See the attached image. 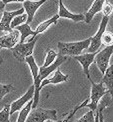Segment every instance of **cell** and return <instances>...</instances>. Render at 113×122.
I'll return each mask as SVG.
<instances>
[{
    "mask_svg": "<svg viewBox=\"0 0 113 122\" xmlns=\"http://www.w3.org/2000/svg\"><path fill=\"white\" fill-rule=\"evenodd\" d=\"M104 1H105V0H94V2L92 3L91 7L89 8V10L84 15V17H85L84 18V21L87 24H89L92 21V19H93L94 15L96 13H98V12L101 11L102 6H103V4H104Z\"/></svg>",
    "mask_w": 113,
    "mask_h": 122,
    "instance_id": "17",
    "label": "cell"
},
{
    "mask_svg": "<svg viewBox=\"0 0 113 122\" xmlns=\"http://www.w3.org/2000/svg\"><path fill=\"white\" fill-rule=\"evenodd\" d=\"M58 56V53H56L54 50L52 49H49L47 50V54H46V58H45V61H44V64L41 66L42 68H45V67H47V66H49L50 64H52L55 59L57 58Z\"/></svg>",
    "mask_w": 113,
    "mask_h": 122,
    "instance_id": "21",
    "label": "cell"
},
{
    "mask_svg": "<svg viewBox=\"0 0 113 122\" xmlns=\"http://www.w3.org/2000/svg\"><path fill=\"white\" fill-rule=\"evenodd\" d=\"M58 19H59V16H58V14H56V15H54L53 17H51L50 19L46 20V21H44L42 23H40L38 26H37V28L34 30V35H38L40 33L44 32L51 24H56V23H57V20Z\"/></svg>",
    "mask_w": 113,
    "mask_h": 122,
    "instance_id": "19",
    "label": "cell"
},
{
    "mask_svg": "<svg viewBox=\"0 0 113 122\" xmlns=\"http://www.w3.org/2000/svg\"><path fill=\"white\" fill-rule=\"evenodd\" d=\"M57 111L54 109L34 108L31 109L25 122H44L46 120H55Z\"/></svg>",
    "mask_w": 113,
    "mask_h": 122,
    "instance_id": "5",
    "label": "cell"
},
{
    "mask_svg": "<svg viewBox=\"0 0 113 122\" xmlns=\"http://www.w3.org/2000/svg\"><path fill=\"white\" fill-rule=\"evenodd\" d=\"M90 83H91V93L88 98V102L85 104L84 107H88L90 108L91 111L95 112L99 100L102 98V96L105 93H108V92H107L106 87L101 81L100 83H94L93 80H90Z\"/></svg>",
    "mask_w": 113,
    "mask_h": 122,
    "instance_id": "3",
    "label": "cell"
},
{
    "mask_svg": "<svg viewBox=\"0 0 113 122\" xmlns=\"http://www.w3.org/2000/svg\"><path fill=\"white\" fill-rule=\"evenodd\" d=\"M0 33H1V31H0Z\"/></svg>",
    "mask_w": 113,
    "mask_h": 122,
    "instance_id": "34",
    "label": "cell"
},
{
    "mask_svg": "<svg viewBox=\"0 0 113 122\" xmlns=\"http://www.w3.org/2000/svg\"><path fill=\"white\" fill-rule=\"evenodd\" d=\"M59 2V11H58V16L59 18H68L71 19L74 22H79V21H84V14H74L71 13L69 10L64 6L62 0H58Z\"/></svg>",
    "mask_w": 113,
    "mask_h": 122,
    "instance_id": "14",
    "label": "cell"
},
{
    "mask_svg": "<svg viewBox=\"0 0 113 122\" xmlns=\"http://www.w3.org/2000/svg\"><path fill=\"white\" fill-rule=\"evenodd\" d=\"M33 96H34V85H32L23 96H21L17 100L13 101L10 104V115L14 114L16 111H19L20 109H22L30 100L33 99Z\"/></svg>",
    "mask_w": 113,
    "mask_h": 122,
    "instance_id": "8",
    "label": "cell"
},
{
    "mask_svg": "<svg viewBox=\"0 0 113 122\" xmlns=\"http://www.w3.org/2000/svg\"><path fill=\"white\" fill-rule=\"evenodd\" d=\"M94 122H99V116H98V112L95 111V116H94Z\"/></svg>",
    "mask_w": 113,
    "mask_h": 122,
    "instance_id": "31",
    "label": "cell"
},
{
    "mask_svg": "<svg viewBox=\"0 0 113 122\" xmlns=\"http://www.w3.org/2000/svg\"><path fill=\"white\" fill-rule=\"evenodd\" d=\"M101 43H103L106 46H110L113 45V33L111 31H105L102 34V38H101Z\"/></svg>",
    "mask_w": 113,
    "mask_h": 122,
    "instance_id": "23",
    "label": "cell"
},
{
    "mask_svg": "<svg viewBox=\"0 0 113 122\" xmlns=\"http://www.w3.org/2000/svg\"><path fill=\"white\" fill-rule=\"evenodd\" d=\"M26 20H27L26 13H22L20 15H17V16H15L12 19L11 23H10V27H11V29H14L15 27H17V26H19V25L25 23L26 22Z\"/></svg>",
    "mask_w": 113,
    "mask_h": 122,
    "instance_id": "22",
    "label": "cell"
},
{
    "mask_svg": "<svg viewBox=\"0 0 113 122\" xmlns=\"http://www.w3.org/2000/svg\"><path fill=\"white\" fill-rule=\"evenodd\" d=\"M38 40V35L36 36H32L31 39H29L27 42L23 43H17L15 46L12 48V53L13 56L16 58L20 62H23L27 56H30L33 53L34 46Z\"/></svg>",
    "mask_w": 113,
    "mask_h": 122,
    "instance_id": "2",
    "label": "cell"
},
{
    "mask_svg": "<svg viewBox=\"0 0 113 122\" xmlns=\"http://www.w3.org/2000/svg\"><path fill=\"white\" fill-rule=\"evenodd\" d=\"M112 53H113V45H110V46H106L101 51L97 52L95 55L94 62L96 63L97 67H98L102 74H104L105 70L109 66V60Z\"/></svg>",
    "mask_w": 113,
    "mask_h": 122,
    "instance_id": "6",
    "label": "cell"
},
{
    "mask_svg": "<svg viewBox=\"0 0 113 122\" xmlns=\"http://www.w3.org/2000/svg\"><path fill=\"white\" fill-rule=\"evenodd\" d=\"M10 116V104H6L0 111V122H12L9 120Z\"/></svg>",
    "mask_w": 113,
    "mask_h": 122,
    "instance_id": "24",
    "label": "cell"
},
{
    "mask_svg": "<svg viewBox=\"0 0 113 122\" xmlns=\"http://www.w3.org/2000/svg\"><path fill=\"white\" fill-rule=\"evenodd\" d=\"M0 1H2L4 4H7V3H11V2H24L26 1V0H0Z\"/></svg>",
    "mask_w": 113,
    "mask_h": 122,
    "instance_id": "29",
    "label": "cell"
},
{
    "mask_svg": "<svg viewBox=\"0 0 113 122\" xmlns=\"http://www.w3.org/2000/svg\"><path fill=\"white\" fill-rule=\"evenodd\" d=\"M103 75L104 76L102 78L101 82L104 84L107 89V92L111 95V98L113 100V64L107 67Z\"/></svg>",
    "mask_w": 113,
    "mask_h": 122,
    "instance_id": "16",
    "label": "cell"
},
{
    "mask_svg": "<svg viewBox=\"0 0 113 122\" xmlns=\"http://www.w3.org/2000/svg\"><path fill=\"white\" fill-rule=\"evenodd\" d=\"M22 13H24V8L15 10V11H11V12L4 11L2 17L0 18V31L1 32H7V33L11 32L13 29H11V27H10V23H11L12 19L15 16L20 15Z\"/></svg>",
    "mask_w": 113,
    "mask_h": 122,
    "instance_id": "9",
    "label": "cell"
},
{
    "mask_svg": "<svg viewBox=\"0 0 113 122\" xmlns=\"http://www.w3.org/2000/svg\"><path fill=\"white\" fill-rule=\"evenodd\" d=\"M105 1H107V0H105Z\"/></svg>",
    "mask_w": 113,
    "mask_h": 122,
    "instance_id": "33",
    "label": "cell"
},
{
    "mask_svg": "<svg viewBox=\"0 0 113 122\" xmlns=\"http://www.w3.org/2000/svg\"><path fill=\"white\" fill-rule=\"evenodd\" d=\"M46 1L48 0H38V1H31V0H26V1L23 2V8L24 11H26V15H27V20L25 23L30 24L32 22V20L34 18L35 12L37 11V9L43 5Z\"/></svg>",
    "mask_w": 113,
    "mask_h": 122,
    "instance_id": "12",
    "label": "cell"
},
{
    "mask_svg": "<svg viewBox=\"0 0 113 122\" xmlns=\"http://www.w3.org/2000/svg\"><path fill=\"white\" fill-rule=\"evenodd\" d=\"M14 89H15L14 86L11 84H1L0 83V100H1L6 94L13 91Z\"/></svg>",
    "mask_w": 113,
    "mask_h": 122,
    "instance_id": "25",
    "label": "cell"
},
{
    "mask_svg": "<svg viewBox=\"0 0 113 122\" xmlns=\"http://www.w3.org/2000/svg\"><path fill=\"white\" fill-rule=\"evenodd\" d=\"M108 22H109V17H107V16H103V17H102V20H101V23H100V26H99L98 31L96 32V34L94 35V36L91 37L90 45H89V47H88L89 53L97 52V51H98V49L101 46L102 34H103V32L106 30V26H107V24H108Z\"/></svg>",
    "mask_w": 113,
    "mask_h": 122,
    "instance_id": "7",
    "label": "cell"
},
{
    "mask_svg": "<svg viewBox=\"0 0 113 122\" xmlns=\"http://www.w3.org/2000/svg\"><path fill=\"white\" fill-rule=\"evenodd\" d=\"M5 5H6V4H4L2 1H0V12H2L3 10H4V8H5Z\"/></svg>",
    "mask_w": 113,
    "mask_h": 122,
    "instance_id": "30",
    "label": "cell"
},
{
    "mask_svg": "<svg viewBox=\"0 0 113 122\" xmlns=\"http://www.w3.org/2000/svg\"><path fill=\"white\" fill-rule=\"evenodd\" d=\"M32 102H33V99L30 100L29 102H28L26 105H25L22 109L19 110L20 112H19L18 119H17L16 122H25V120H26L29 112H30V111H31V109H32Z\"/></svg>",
    "mask_w": 113,
    "mask_h": 122,
    "instance_id": "20",
    "label": "cell"
},
{
    "mask_svg": "<svg viewBox=\"0 0 113 122\" xmlns=\"http://www.w3.org/2000/svg\"><path fill=\"white\" fill-rule=\"evenodd\" d=\"M67 59H68L67 56H60V55H58V56H57V59H56L52 64H50L49 66H47V67H45V68L39 67V71H38V77H39V80H40V81H42V80L46 79L51 73L54 72V70L57 69L59 66L62 64L63 62H65V61L67 60Z\"/></svg>",
    "mask_w": 113,
    "mask_h": 122,
    "instance_id": "11",
    "label": "cell"
},
{
    "mask_svg": "<svg viewBox=\"0 0 113 122\" xmlns=\"http://www.w3.org/2000/svg\"><path fill=\"white\" fill-rule=\"evenodd\" d=\"M25 62H26L28 65H29V68H30V71L32 73V76H33V81H34V96H33V102H32V109L36 108L37 105H38V102H39V93H40V83L41 81L39 80V77H38V71H39V67L38 65L36 64V61H35L34 57L32 55L30 56H27L25 58Z\"/></svg>",
    "mask_w": 113,
    "mask_h": 122,
    "instance_id": "4",
    "label": "cell"
},
{
    "mask_svg": "<svg viewBox=\"0 0 113 122\" xmlns=\"http://www.w3.org/2000/svg\"><path fill=\"white\" fill-rule=\"evenodd\" d=\"M19 39L20 33L16 29H14L11 32H8L3 36H0V48L12 49L19 42Z\"/></svg>",
    "mask_w": 113,
    "mask_h": 122,
    "instance_id": "10",
    "label": "cell"
},
{
    "mask_svg": "<svg viewBox=\"0 0 113 122\" xmlns=\"http://www.w3.org/2000/svg\"><path fill=\"white\" fill-rule=\"evenodd\" d=\"M68 79H69V76L63 74V73L57 68V69L55 70V73L53 74L52 77L46 78V79H44V80L41 81V83H40V90L42 89L45 85H48V84H58V83L66 82V81H68Z\"/></svg>",
    "mask_w": 113,
    "mask_h": 122,
    "instance_id": "15",
    "label": "cell"
},
{
    "mask_svg": "<svg viewBox=\"0 0 113 122\" xmlns=\"http://www.w3.org/2000/svg\"><path fill=\"white\" fill-rule=\"evenodd\" d=\"M97 52H92V53H86V54H80V55H76L74 58L78 61V62L82 65L83 67V71L86 75V77L88 78V80H92L90 77V73H89V66L94 62V58Z\"/></svg>",
    "mask_w": 113,
    "mask_h": 122,
    "instance_id": "13",
    "label": "cell"
},
{
    "mask_svg": "<svg viewBox=\"0 0 113 122\" xmlns=\"http://www.w3.org/2000/svg\"><path fill=\"white\" fill-rule=\"evenodd\" d=\"M101 11L103 13V16L110 17V15L113 13V4L109 3L108 1H104V4H103V6H102Z\"/></svg>",
    "mask_w": 113,
    "mask_h": 122,
    "instance_id": "26",
    "label": "cell"
},
{
    "mask_svg": "<svg viewBox=\"0 0 113 122\" xmlns=\"http://www.w3.org/2000/svg\"><path fill=\"white\" fill-rule=\"evenodd\" d=\"M0 49H1V48H0Z\"/></svg>",
    "mask_w": 113,
    "mask_h": 122,
    "instance_id": "35",
    "label": "cell"
},
{
    "mask_svg": "<svg viewBox=\"0 0 113 122\" xmlns=\"http://www.w3.org/2000/svg\"><path fill=\"white\" fill-rule=\"evenodd\" d=\"M15 29L20 33V39H19V43H23L25 42V40L28 36H36L34 35V31L30 28V25L27 23H23L19 26L15 27Z\"/></svg>",
    "mask_w": 113,
    "mask_h": 122,
    "instance_id": "18",
    "label": "cell"
},
{
    "mask_svg": "<svg viewBox=\"0 0 113 122\" xmlns=\"http://www.w3.org/2000/svg\"><path fill=\"white\" fill-rule=\"evenodd\" d=\"M44 122H62V120H46V121H44Z\"/></svg>",
    "mask_w": 113,
    "mask_h": 122,
    "instance_id": "32",
    "label": "cell"
},
{
    "mask_svg": "<svg viewBox=\"0 0 113 122\" xmlns=\"http://www.w3.org/2000/svg\"><path fill=\"white\" fill-rule=\"evenodd\" d=\"M90 38H87L82 41L77 42H61L59 41L57 43L58 50L60 56H76V55H80L84 49L88 48L90 45Z\"/></svg>",
    "mask_w": 113,
    "mask_h": 122,
    "instance_id": "1",
    "label": "cell"
},
{
    "mask_svg": "<svg viewBox=\"0 0 113 122\" xmlns=\"http://www.w3.org/2000/svg\"><path fill=\"white\" fill-rule=\"evenodd\" d=\"M94 116H95V112L90 110V111H88V112H86L79 120H77L76 122H94Z\"/></svg>",
    "mask_w": 113,
    "mask_h": 122,
    "instance_id": "27",
    "label": "cell"
},
{
    "mask_svg": "<svg viewBox=\"0 0 113 122\" xmlns=\"http://www.w3.org/2000/svg\"><path fill=\"white\" fill-rule=\"evenodd\" d=\"M77 111H78V108H77V106H76V107H75V108H74V109H73V110L71 111V112L67 115V117H66L64 120H62V122H69V121L71 120V118H72L73 116L75 115V113L77 112Z\"/></svg>",
    "mask_w": 113,
    "mask_h": 122,
    "instance_id": "28",
    "label": "cell"
}]
</instances>
